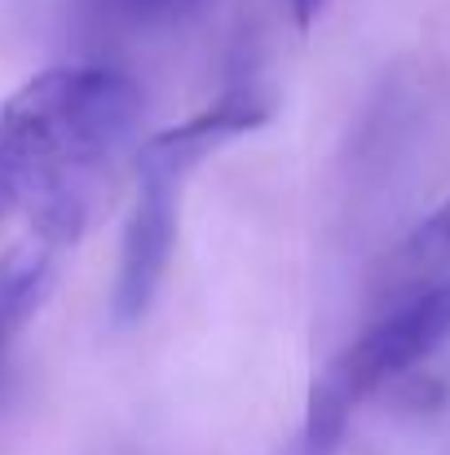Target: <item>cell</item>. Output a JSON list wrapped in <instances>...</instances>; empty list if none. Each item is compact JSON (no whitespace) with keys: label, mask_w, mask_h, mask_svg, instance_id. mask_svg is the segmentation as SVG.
<instances>
[{"label":"cell","mask_w":450,"mask_h":455,"mask_svg":"<svg viewBox=\"0 0 450 455\" xmlns=\"http://www.w3.org/2000/svg\"><path fill=\"white\" fill-rule=\"evenodd\" d=\"M288 455H313V451H309V447H304V443H300V438H296V447H292V451H288Z\"/></svg>","instance_id":"cell-7"},{"label":"cell","mask_w":450,"mask_h":455,"mask_svg":"<svg viewBox=\"0 0 450 455\" xmlns=\"http://www.w3.org/2000/svg\"><path fill=\"white\" fill-rule=\"evenodd\" d=\"M0 199H4V195H0Z\"/></svg>","instance_id":"cell-8"},{"label":"cell","mask_w":450,"mask_h":455,"mask_svg":"<svg viewBox=\"0 0 450 455\" xmlns=\"http://www.w3.org/2000/svg\"><path fill=\"white\" fill-rule=\"evenodd\" d=\"M142 89L102 62L49 67L0 107V195L49 248L80 243L138 151Z\"/></svg>","instance_id":"cell-1"},{"label":"cell","mask_w":450,"mask_h":455,"mask_svg":"<svg viewBox=\"0 0 450 455\" xmlns=\"http://www.w3.org/2000/svg\"><path fill=\"white\" fill-rule=\"evenodd\" d=\"M58 275V248L40 243L36 235L0 257V354L22 331V323L44 305Z\"/></svg>","instance_id":"cell-5"},{"label":"cell","mask_w":450,"mask_h":455,"mask_svg":"<svg viewBox=\"0 0 450 455\" xmlns=\"http://www.w3.org/2000/svg\"><path fill=\"white\" fill-rule=\"evenodd\" d=\"M322 4H327V0H288V9H292V18H296V27H300V31H309V27L318 22Z\"/></svg>","instance_id":"cell-6"},{"label":"cell","mask_w":450,"mask_h":455,"mask_svg":"<svg viewBox=\"0 0 450 455\" xmlns=\"http://www.w3.org/2000/svg\"><path fill=\"white\" fill-rule=\"evenodd\" d=\"M438 288H450V199L384 257L371 279V309L415 301Z\"/></svg>","instance_id":"cell-3"},{"label":"cell","mask_w":450,"mask_h":455,"mask_svg":"<svg viewBox=\"0 0 450 455\" xmlns=\"http://www.w3.org/2000/svg\"><path fill=\"white\" fill-rule=\"evenodd\" d=\"M208 0H71L75 22L102 40H150L199 18Z\"/></svg>","instance_id":"cell-4"},{"label":"cell","mask_w":450,"mask_h":455,"mask_svg":"<svg viewBox=\"0 0 450 455\" xmlns=\"http://www.w3.org/2000/svg\"><path fill=\"white\" fill-rule=\"evenodd\" d=\"M265 120H270V102L257 89H230L217 107L199 111L194 120L177 129H159L138 147V195L124 221L120 266H115V288H111V318L120 327L138 323L163 288V275L177 248L181 195L194 168L225 142L261 129Z\"/></svg>","instance_id":"cell-2"}]
</instances>
